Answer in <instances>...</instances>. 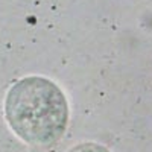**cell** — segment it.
<instances>
[{"mask_svg":"<svg viewBox=\"0 0 152 152\" xmlns=\"http://www.w3.org/2000/svg\"><path fill=\"white\" fill-rule=\"evenodd\" d=\"M69 152H110L105 146L97 145V143H79L75 148H72Z\"/></svg>","mask_w":152,"mask_h":152,"instance_id":"7a4b0ae2","label":"cell"},{"mask_svg":"<svg viewBox=\"0 0 152 152\" xmlns=\"http://www.w3.org/2000/svg\"><path fill=\"white\" fill-rule=\"evenodd\" d=\"M5 119L23 142L49 146L64 135L69 105L61 88L43 76H28L9 88Z\"/></svg>","mask_w":152,"mask_h":152,"instance_id":"6da1fadb","label":"cell"}]
</instances>
